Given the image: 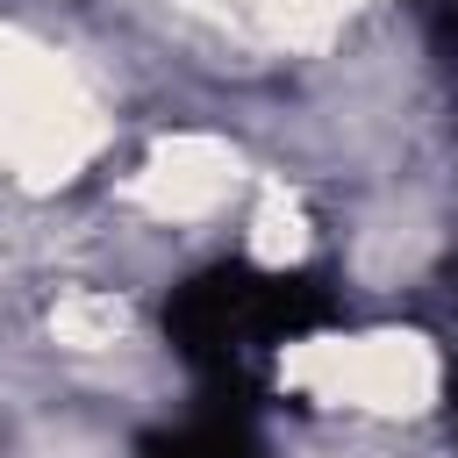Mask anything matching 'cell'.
Here are the masks:
<instances>
[{
  "instance_id": "cell-1",
  "label": "cell",
  "mask_w": 458,
  "mask_h": 458,
  "mask_svg": "<svg viewBox=\"0 0 458 458\" xmlns=\"http://www.w3.org/2000/svg\"><path fill=\"white\" fill-rule=\"evenodd\" d=\"M336 315L344 308H336V286L322 272H265V265L222 258V265L193 272L186 286H172L165 344L200 372V394L258 408L272 351L329 329Z\"/></svg>"
},
{
  "instance_id": "cell-2",
  "label": "cell",
  "mask_w": 458,
  "mask_h": 458,
  "mask_svg": "<svg viewBox=\"0 0 458 458\" xmlns=\"http://www.w3.org/2000/svg\"><path fill=\"white\" fill-rule=\"evenodd\" d=\"M136 458H265V444H258V408H236V401H222V394H200V408H193L179 429L143 437Z\"/></svg>"
},
{
  "instance_id": "cell-3",
  "label": "cell",
  "mask_w": 458,
  "mask_h": 458,
  "mask_svg": "<svg viewBox=\"0 0 458 458\" xmlns=\"http://www.w3.org/2000/svg\"><path fill=\"white\" fill-rule=\"evenodd\" d=\"M429 21H437L444 43H458V0H429Z\"/></svg>"
},
{
  "instance_id": "cell-4",
  "label": "cell",
  "mask_w": 458,
  "mask_h": 458,
  "mask_svg": "<svg viewBox=\"0 0 458 458\" xmlns=\"http://www.w3.org/2000/svg\"><path fill=\"white\" fill-rule=\"evenodd\" d=\"M444 394H451V429H458V351H451V386Z\"/></svg>"
},
{
  "instance_id": "cell-5",
  "label": "cell",
  "mask_w": 458,
  "mask_h": 458,
  "mask_svg": "<svg viewBox=\"0 0 458 458\" xmlns=\"http://www.w3.org/2000/svg\"><path fill=\"white\" fill-rule=\"evenodd\" d=\"M451 301H458V265H451Z\"/></svg>"
}]
</instances>
